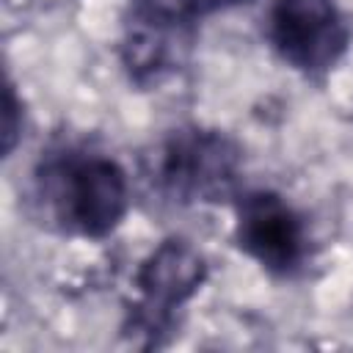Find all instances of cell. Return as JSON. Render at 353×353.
<instances>
[{
    "instance_id": "1",
    "label": "cell",
    "mask_w": 353,
    "mask_h": 353,
    "mask_svg": "<svg viewBox=\"0 0 353 353\" xmlns=\"http://www.w3.org/2000/svg\"><path fill=\"white\" fill-rule=\"evenodd\" d=\"M30 199L52 232L105 240L130 210V174L124 165L85 143H58L41 152L30 171Z\"/></svg>"
},
{
    "instance_id": "2",
    "label": "cell",
    "mask_w": 353,
    "mask_h": 353,
    "mask_svg": "<svg viewBox=\"0 0 353 353\" xmlns=\"http://www.w3.org/2000/svg\"><path fill=\"white\" fill-rule=\"evenodd\" d=\"M143 182L174 207L234 201L243 176V146L218 127L185 124L154 141L141 157Z\"/></svg>"
},
{
    "instance_id": "3",
    "label": "cell",
    "mask_w": 353,
    "mask_h": 353,
    "mask_svg": "<svg viewBox=\"0 0 353 353\" xmlns=\"http://www.w3.org/2000/svg\"><path fill=\"white\" fill-rule=\"evenodd\" d=\"M251 0H127L121 63L138 88L174 77L193 50L199 25Z\"/></svg>"
},
{
    "instance_id": "4",
    "label": "cell",
    "mask_w": 353,
    "mask_h": 353,
    "mask_svg": "<svg viewBox=\"0 0 353 353\" xmlns=\"http://www.w3.org/2000/svg\"><path fill=\"white\" fill-rule=\"evenodd\" d=\"M210 276L204 254L179 234L160 240L135 268V298L124 309L121 334L138 347H160L179 323V312Z\"/></svg>"
},
{
    "instance_id": "5",
    "label": "cell",
    "mask_w": 353,
    "mask_h": 353,
    "mask_svg": "<svg viewBox=\"0 0 353 353\" xmlns=\"http://www.w3.org/2000/svg\"><path fill=\"white\" fill-rule=\"evenodd\" d=\"M232 240L240 254L273 279H295L312 262V232L306 215L279 190L251 188L232 201Z\"/></svg>"
},
{
    "instance_id": "6",
    "label": "cell",
    "mask_w": 353,
    "mask_h": 353,
    "mask_svg": "<svg viewBox=\"0 0 353 353\" xmlns=\"http://www.w3.org/2000/svg\"><path fill=\"white\" fill-rule=\"evenodd\" d=\"M262 36L292 72L320 80L350 47V28L336 0H270Z\"/></svg>"
},
{
    "instance_id": "7",
    "label": "cell",
    "mask_w": 353,
    "mask_h": 353,
    "mask_svg": "<svg viewBox=\"0 0 353 353\" xmlns=\"http://www.w3.org/2000/svg\"><path fill=\"white\" fill-rule=\"evenodd\" d=\"M17 85L8 80L6 83V110H3V154L11 157V152L17 149V141L22 135V127H25V110H22V99L17 97L14 91Z\"/></svg>"
}]
</instances>
